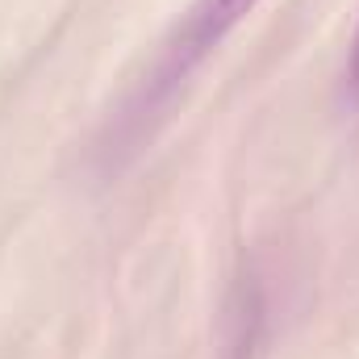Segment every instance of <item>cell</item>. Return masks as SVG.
<instances>
[{
	"instance_id": "2",
	"label": "cell",
	"mask_w": 359,
	"mask_h": 359,
	"mask_svg": "<svg viewBox=\"0 0 359 359\" xmlns=\"http://www.w3.org/2000/svg\"><path fill=\"white\" fill-rule=\"evenodd\" d=\"M347 84H351V96L359 100V25H355V42H351V63H347Z\"/></svg>"
},
{
	"instance_id": "1",
	"label": "cell",
	"mask_w": 359,
	"mask_h": 359,
	"mask_svg": "<svg viewBox=\"0 0 359 359\" xmlns=\"http://www.w3.org/2000/svg\"><path fill=\"white\" fill-rule=\"evenodd\" d=\"M259 0H196L188 21L180 25V38L168 50V67H163V80L159 84H176L180 76H188Z\"/></svg>"
}]
</instances>
